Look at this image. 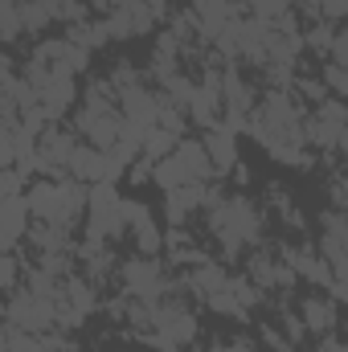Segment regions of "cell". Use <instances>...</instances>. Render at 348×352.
Returning <instances> with one entry per match:
<instances>
[{
  "label": "cell",
  "instance_id": "6da1fadb",
  "mask_svg": "<svg viewBox=\"0 0 348 352\" xmlns=\"http://www.w3.org/2000/svg\"><path fill=\"white\" fill-rule=\"evenodd\" d=\"M25 197H29V209H33V221H45V226H74L78 221V213L90 205V188L83 180H62V176H54V180H37V184H29L25 188Z\"/></svg>",
  "mask_w": 348,
  "mask_h": 352
},
{
  "label": "cell",
  "instance_id": "7a4b0ae2",
  "mask_svg": "<svg viewBox=\"0 0 348 352\" xmlns=\"http://www.w3.org/2000/svg\"><path fill=\"white\" fill-rule=\"evenodd\" d=\"M123 107H119V90L111 82H94L87 87V98H83V111H78V131L87 135V144L111 152L123 135Z\"/></svg>",
  "mask_w": 348,
  "mask_h": 352
},
{
  "label": "cell",
  "instance_id": "3957f363",
  "mask_svg": "<svg viewBox=\"0 0 348 352\" xmlns=\"http://www.w3.org/2000/svg\"><path fill=\"white\" fill-rule=\"evenodd\" d=\"M209 230H213V238L221 242V250L234 258L246 242H259L262 234V213L259 205L250 201V197H221V201H213V209H209Z\"/></svg>",
  "mask_w": 348,
  "mask_h": 352
},
{
  "label": "cell",
  "instance_id": "277c9868",
  "mask_svg": "<svg viewBox=\"0 0 348 352\" xmlns=\"http://www.w3.org/2000/svg\"><path fill=\"white\" fill-rule=\"evenodd\" d=\"M152 176L164 192H173V188H184V184H209L217 176V164H213L205 140H180L173 156L152 164Z\"/></svg>",
  "mask_w": 348,
  "mask_h": 352
},
{
  "label": "cell",
  "instance_id": "5b68a950",
  "mask_svg": "<svg viewBox=\"0 0 348 352\" xmlns=\"http://www.w3.org/2000/svg\"><path fill=\"white\" fill-rule=\"evenodd\" d=\"M87 238L94 242H107V238H119L127 230V217H123V197L115 192V180H98L90 184V205H87Z\"/></svg>",
  "mask_w": 348,
  "mask_h": 352
},
{
  "label": "cell",
  "instance_id": "8992f818",
  "mask_svg": "<svg viewBox=\"0 0 348 352\" xmlns=\"http://www.w3.org/2000/svg\"><path fill=\"white\" fill-rule=\"evenodd\" d=\"M4 320L17 324V328H25V332H33V336H41V332H50L62 320V299H45V295H37L29 287L25 291H12Z\"/></svg>",
  "mask_w": 348,
  "mask_h": 352
},
{
  "label": "cell",
  "instance_id": "52a82bcc",
  "mask_svg": "<svg viewBox=\"0 0 348 352\" xmlns=\"http://www.w3.org/2000/svg\"><path fill=\"white\" fill-rule=\"evenodd\" d=\"M160 8H164L160 0H115L111 12H107V29H111L115 41L140 37V33H148L156 25V16H164Z\"/></svg>",
  "mask_w": 348,
  "mask_h": 352
},
{
  "label": "cell",
  "instance_id": "ba28073f",
  "mask_svg": "<svg viewBox=\"0 0 348 352\" xmlns=\"http://www.w3.org/2000/svg\"><path fill=\"white\" fill-rule=\"evenodd\" d=\"M123 287L131 299H144V303H160L164 291H168V274L164 263H156V254H140L131 263H123Z\"/></svg>",
  "mask_w": 348,
  "mask_h": 352
},
{
  "label": "cell",
  "instance_id": "9c48e42d",
  "mask_svg": "<svg viewBox=\"0 0 348 352\" xmlns=\"http://www.w3.org/2000/svg\"><path fill=\"white\" fill-rule=\"evenodd\" d=\"M152 332H156V340L184 349L197 336V316L180 299H160V303H152Z\"/></svg>",
  "mask_w": 348,
  "mask_h": 352
},
{
  "label": "cell",
  "instance_id": "30bf717a",
  "mask_svg": "<svg viewBox=\"0 0 348 352\" xmlns=\"http://www.w3.org/2000/svg\"><path fill=\"white\" fill-rule=\"evenodd\" d=\"M345 127H348V107L340 98H324L307 115V144H316V148H340Z\"/></svg>",
  "mask_w": 348,
  "mask_h": 352
},
{
  "label": "cell",
  "instance_id": "8fae6325",
  "mask_svg": "<svg viewBox=\"0 0 348 352\" xmlns=\"http://www.w3.org/2000/svg\"><path fill=\"white\" fill-rule=\"evenodd\" d=\"M78 140L62 127H45L37 135V173L45 176H66L70 173V156H74Z\"/></svg>",
  "mask_w": 348,
  "mask_h": 352
},
{
  "label": "cell",
  "instance_id": "7c38bea8",
  "mask_svg": "<svg viewBox=\"0 0 348 352\" xmlns=\"http://www.w3.org/2000/svg\"><path fill=\"white\" fill-rule=\"evenodd\" d=\"M246 8H238L234 0H193V21H197V29L205 33V37H221L238 16H242Z\"/></svg>",
  "mask_w": 348,
  "mask_h": 352
},
{
  "label": "cell",
  "instance_id": "4fadbf2b",
  "mask_svg": "<svg viewBox=\"0 0 348 352\" xmlns=\"http://www.w3.org/2000/svg\"><path fill=\"white\" fill-rule=\"evenodd\" d=\"M123 217H127V230H131L140 254H156V250L164 246V234H160V226L152 221V213H148L144 201H123Z\"/></svg>",
  "mask_w": 348,
  "mask_h": 352
},
{
  "label": "cell",
  "instance_id": "5bb4252c",
  "mask_svg": "<svg viewBox=\"0 0 348 352\" xmlns=\"http://www.w3.org/2000/svg\"><path fill=\"white\" fill-rule=\"evenodd\" d=\"M324 258L336 278H348V217L324 213Z\"/></svg>",
  "mask_w": 348,
  "mask_h": 352
},
{
  "label": "cell",
  "instance_id": "9a60e30c",
  "mask_svg": "<svg viewBox=\"0 0 348 352\" xmlns=\"http://www.w3.org/2000/svg\"><path fill=\"white\" fill-rule=\"evenodd\" d=\"M70 176L83 180V184H98V180H111V156L94 144H78L74 156H70Z\"/></svg>",
  "mask_w": 348,
  "mask_h": 352
},
{
  "label": "cell",
  "instance_id": "2e32d148",
  "mask_svg": "<svg viewBox=\"0 0 348 352\" xmlns=\"http://www.w3.org/2000/svg\"><path fill=\"white\" fill-rule=\"evenodd\" d=\"M29 217H33L29 197H25V192H4V250H8V254L21 246V238H25V230H29Z\"/></svg>",
  "mask_w": 348,
  "mask_h": 352
},
{
  "label": "cell",
  "instance_id": "e0dca14e",
  "mask_svg": "<svg viewBox=\"0 0 348 352\" xmlns=\"http://www.w3.org/2000/svg\"><path fill=\"white\" fill-rule=\"evenodd\" d=\"M213 201H221V197H217V192H209L205 184H184V188H173V192H168V209H164V213H168V221H173V226H184L193 209L213 205Z\"/></svg>",
  "mask_w": 348,
  "mask_h": 352
},
{
  "label": "cell",
  "instance_id": "ac0fdd59",
  "mask_svg": "<svg viewBox=\"0 0 348 352\" xmlns=\"http://www.w3.org/2000/svg\"><path fill=\"white\" fill-rule=\"evenodd\" d=\"M250 278L259 283L262 291H266V287H291V283H295V266L279 263V258H270V254H259V258L250 263Z\"/></svg>",
  "mask_w": 348,
  "mask_h": 352
},
{
  "label": "cell",
  "instance_id": "d6986e66",
  "mask_svg": "<svg viewBox=\"0 0 348 352\" xmlns=\"http://www.w3.org/2000/svg\"><path fill=\"white\" fill-rule=\"evenodd\" d=\"M205 148H209V156H213L217 173H230V168H238V140H234V131H230V127H209V135H205Z\"/></svg>",
  "mask_w": 348,
  "mask_h": 352
},
{
  "label": "cell",
  "instance_id": "ffe728a7",
  "mask_svg": "<svg viewBox=\"0 0 348 352\" xmlns=\"http://www.w3.org/2000/svg\"><path fill=\"white\" fill-rule=\"evenodd\" d=\"M234 278L221 270V266H213V263H201V266H193V278H188V287L201 295V299H213L217 291H226Z\"/></svg>",
  "mask_w": 348,
  "mask_h": 352
},
{
  "label": "cell",
  "instance_id": "44dd1931",
  "mask_svg": "<svg viewBox=\"0 0 348 352\" xmlns=\"http://www.w3.org/2000/svg\"><path fill=\"white\" fill-rule=\"evenodd\" d=\"M287 263L295 266V274H303V278H312V283H320V287H332V266L328 258H316V254H307V250H291L287 254Z\"/></svg>",
  "mask_w": 348,
  "mask_h": 352
},
{
  "label": "cell",
  "instance_id": "7402d4cb",
  "mask_svg": "<svg viewBox=\"0 0 348 352\" xmlns=\"http://www.w3.org/2000/svg\"><path fill=\"white\" fill-rule=\"evenodd\" d=\"M303 324H307V332L328 336L336 328V303L332 299H307L303 303Z\"/></svg>",
  "mask_w": 348,
  "mask_h": 352
},
{
  "label": "cell",
  "instance_id": "603a6c76",
  "mask_svg": "<svg viewBox=\"0 0 348 352\" xmlns=\"http://www.w3.org/2000/svg\"><path fill=\"white\" fill-rule=\"evenodd\" d=\"M4 352H45V344H41V336H33V332L4 320Z\"/></svg>",
  "mask_w": 348,
  "mask_h": 352
},
{
  "label": "cell",
  "instance_id": "cb8c5ba5",
  "mask_svg": "<svg viewBox=\"0 0 348 352\" xmlns=\"http://www.w3.org/2000/svg\"><path fill=\"white\" fill-rule=\"evenodd\" d=\"M0 21H4V41L12 45L25 29V12H21V0H4L0 4Z\"/></svg>",
  "mask_w": 348,
  "mask_h": 352
},
{
  "label": "cell",
  "instance_id": "d4e9b609",
  "mask_svg": "<svg viewBox=\"0 0 348 352\" xmlns=\"http://www.w3.org/2000/svg\"><path fill=\"white\" fill-rule=\"evenodd\" d=\"M250 12H254L259 21L279 25L283 16H291V0H250Z\"/></svg>",
  "mask_w": 348,
  "mask_h": 352
},
{
  "label": "cell",
  "instance_id": "484cf974",
  "mask_svg": "<svg viewBox=\"0 0 348 352\" xmlns=\"http://www.w3.org/2000/svg\"><path fill=\"white\" fill-rule=\"evenodd\" d=\"M303 41H307L316 54H332V41H336V33H332V25H328V21H316V25L303 33Z\"/></svg>",
  "mask_w": 348,
  "mask_h": 352
},
{
  "label": "cell",
  "instance_id": "4316f807",
  "mask_svg": "<svg viewBox=\"0 0 348 352\" xmlns=\"http://www.w3.org/2000/svg\"><path fill=\"white\" fill-rule=\"evenodd\" d=\"M21 12H25V29H45V25L54 21L37 0H21Z\"/></svg>",
  "mask_w": 348,
  "mask_h": 352
},
{
  "label": "cell",
  "instance_id": "83f0119b",
  "mask_svg": "<svg viewBox=\"0 0 348 352\" xmlns=\"http://www.w3.org/2000/svg\"><path fill=\"white\" fill-rule=\"evenodd\" d=\"M324 87H328V90H336L340 98H348V70H345V66H336V62H332V66L324 70Z\"/></svg>",
  "mask_w": 348,
  "mask_h": 352
},
{
  "label": "cell",
  "instance_id": "f1b7e54d",
  "mask_svg": "<svg viewBox=\"0 0 348 352\" xmlns=\"http://www.w3.org/2000/svg\"><path fill=\"white\" fill-rule=\"evenodd\" d=\"M332 62L348 70V29H340V33H336V41H332Z\"/></svg>",
  "mask_w": 348,
  "mask_h": 352
},
{
  "label": "cell",
  "instance_id": "f546056e",
  "mask_svg": "<svg viewBox=\"0 0 348 352\" xmlns=\"http://www.w3.org/2000/svg\"><path fill=\"white\" fill-rule=\"evenodd\" d=\"M320 16L332 21V16H348V0H320Z\"/></svg>",
  "mask_w": 348,
  "mask_h": 352
},
{
  "label": "cell",
  "instance_id": "4dcf8cb0",
  "mask_svg": "<svg viewBox=\"0 0 348 352\" xmlns=\"http://www.w3.org/2000/svg\"><path fill=\"white\" fill-rule=\"evenodd\" d=\"M0 278H4V287H8V291H17V258H12V254H4V266H0Z\"/></svg>",
  "mask_w": 348,
  "mask_h": 352
},
{
  "label": "cell",
  "instance_id": "1f68e13d",
  "mask_svg": "<svg viewBox=\"0 0 348 352\" xmlns=\"http://www.w3.org/2000/svg\"><path fill=\"white\" fill-rule=\"evenodd\" d=\"M205 352H254L250 340H221V344H209Z\"/></svg>",
  "mask_w": 348,
  "mask_h": 352
},
{
  "label": "cell",
  "instance_id": "d6a6232c",
  "mask_svg": "<svg viewBox=\"0 0 348 352\" xmlns=\"http://www.w3.org/2000/svg\"><path fill=\"white\" fill-rule=\"evenodd\" d=\"M320 352H348V349L340 344V340H324V349H320Z\"/></svg>",
  "mask_w": 348,
  "mask_h": 352
},
{
  "label": "cell",
  "instance_id": "836d02e7",
  "mask_svg": "<svg viewBox=\"0 0 348 352\" xmlns=\"http://www.w3.org/2000/svg\"><path fill=\"white\" fill-rule=\"evenodd\" d=\"M336 197H340V201H348V176H345V184L336 188Z\"/></svg>",
  "mask_w": 348,
  "mask_h": 352
},
{
  "label": "cell",
  "instance_id": "e575fe53",
  "mask_svg": "<svg viewBox=\"0 0 348 352\" xmlns=\"http://www.w3.org/2000/svg\"><path fill=\"white\" fill-rule=\"evenodd\" d=\"M340 148H348V127H345V140H340Z\"/></svg>",
  "mask_w": 348,
  "mask_h": 352
}]
</instances>
